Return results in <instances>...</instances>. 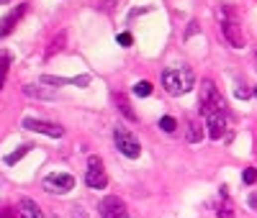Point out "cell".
I'll return each instance as SVG.
<instances>
[{
    "label": "cell",
    "mask_w": 257,
    "mask_h": 218,
    "mask_svg": "<svg viewBox=\"0 0 257 218\" xmlns=\"http://www.w3.org/2000/svg\"><path fill=\"white\" fill-rule=\"evenodd\" d=\"M8 67H10V54L8 52H0V90H3V82L8 75Z\"/></svg>",
    "instance_id": "obj_16"
},
{
    "label": "cell",
    "mask_w": 257,
    "mask_h": 218,
    "mask_svg": "<svg viewBox=\"0 0 257 218\" xmlns=\"http://www.w3.org/2000/svg\"><path fill=\"white\" fill-rule=\"evenodd\" d=\"M23 128L28 131H36V134H44V136H52V139H62L65 136V128L57 126V123H49V121H39V118H23L21 123Z\"/></svg>",
    "instance_id": "obj_7"
},
{
    "label": "cell",
    "mask_w": 257,
    "mask_h": 218,
    "mask_svg": "<svg viewBox=\"0 0 257 218\" xmlns=\"http://www.w3.org/2000/svg\"><path fill=\"white\" fill-rule=\"evenodd\" d=\"M234 95H237L239 100H245V98H250V90H245V85H237V90H234Z\"/></svg>",
    "instance_id": "obj_23"
},
{
    "label": "cell",
    "mask_w": 257,
    "mask_h": 218,
    "mask_svg": "<svg viewBox=\"0 0 257 218\" xmlns=\"http://www.w3.org/2000/svg\"><path fill=\"white\" fill-rule=\"evenodd\" d=\"M0 218H16V216H13V211H0Z\"/></svg>",
    "instance_id": "obj_26"
},
{
    "label": "cell",
    "mask_w": 257,
    "mask_h": 218,
    "mask_svg": "<svg viewBox=\"0 0 257 218\" xmlns=\"http://www.w3.org/2000/svg\"><path fill=\"white\" fill-rule=\"evenodd\" d=\"M75 187V177L67 172H52L44 177V190L52 193V195H65Z\"/></svg>",
    "instance_id": "obj_5"
},
{
    "label": "cell",
    "mask_w": 257,
    "mask_h": 218,
    "mask_svg": "<svg viewBox=\"0 0 257 218\" xmlns=\"http://www.w3.org/2000/svg\"><path fill=\"white\" fill-rule=\"evenodd\" d=\"M87 164H90V169H87V174H85V185L93 187V190H103V187L108 185V177H105V172H103L100 159H98V157H90Z\"/></svg>",
    "instance_id": "obj_6"
},
{
    "label": "cell",
    "mask_w": 257,
    "mask_h": 218,
    "mask_svg": "<svg viewBox=\"0 0 257 218\" xmlns=\"http://www.w3.org/2000/svg\"><path fill=\"white\" fill-rule=\"evenodd\" d=\"M175 118H172V115H165V118H160V128L162 131H168V134H172V131H175Z\"/></svg>",
    "instance_id": "obj_20"
},
{
    "label": "cell",
    "mask_w": 257,
    "mask_h": 218,
    "mask_svg": "<svg viewBox=\"0 0 257 218\" xmlns=\"http://www.w3.org/2000/svg\"><path fill=\"white\" fill-rule=\"evenodd\" d=\"M134 95H139V98H147V95H152V82H147V80H139L137 85H134Z\"/></svg>",
    "instance_id": "obj_18"
},
{
    "label": "cell",
    "mask_w": 257,
    "mask_h": 218,
    "mask_svg": "<svg viewBox=\"0 0 257 218\" xmlns=\"http://www.w3.org/2000/svg\"><path fill=\"white\" fill-rule=\"evenodd\" d=\"M72 218H87V213L83 208H72Z\"/></svg>",
    "instance_id": "obj_25"
},
{
    "label": "cell",
    "mask_w": 257,
    "mask_h": 218,
    "mask_svg": "<svg viewBox=\"0 0 257 218\" xmlns=\"http://www.w3.org/2000/svg\"><path fill=\"white\" fill-rule=\"evenodd\" d=\"M118 44H121V47H131V44H134L131 34H118Z\"/></svg>",
    "instance_id": "obj_22"
},
{
    "label": "cell",
    "mask_w": 257,
    "mask_h": 218,
    "mask_svg": "<svg viewBox=\"0 0 257 218\" xmlns=\"http://www.w3.org/2000/svg\"><path fill=\"white\" fill-rule=\"evenodd\" d=\"M5 3H10V0H0V5H5Z\"/></svg>",
    "instance_id": "obj_28"
},
{
    "label": "cell",
    "mask_w": 257,
    "mask_h": 218,
    "mask_svg": "<svg viewBox=\"0 0 257 218\" xmlns=\"http://www.w3.org/2000/svg\"><path fill=\"white\" fill-rule=\"evenodd\" d=\"M255 62H257V59H255Z\"/></svg>",
    "instance_id": "obj_30"
},
{
    "label": "cell",
    "mask_w": 257,
    "mask_h": 218,
    "mask_svg": "<svg viewBox=\"0 0 257 218\" xmlns=\"http://www.w3.org/2000/svg\"><path fill=\"white\" fill-rule=\"evenodd\" d=\"M216 110H226V103H224L221 93L216 90V85L211 80H206L203 82V95H201V113L208 115V113H216Z\"/></svg>",
    "instance_id": "obj_4"
},
{
    "label": "cell",
    "mask_w": 257,
    "mask_h": 218,
    "mask_svg": "<svg viewBox=\"0 0 257 218\" xmlns=\"http://www.w3.org/2000/svg\"><path fill=\"white\" fill-rule=\"evenodd\" d=\"M31 149H34V147H28V144H23V147H18L16 152H10V154L5 157V164H16L18 159H23V157H26L28 152H31Z\"/></svg>",
    "instance_id": "obj_15"
},
{
    "label": "cell",
    "mask_w": 257,
    "mask_h": 218,
    "mask_svg": "<svg viewBox=\"0 0 257 218\" xmlns=\"http://www.w3.org/2000/svg\"><path fill=\"white\" fill-rule=\"evenodd\" d=\"M28 10V5L26 3H21L18 8H13L10 13H8V16L3 18V23H0V39H5V36H10L13 34V28H16L18 26V21L23 18V13Z\"/></svg>",
    "instance_id": "obj_10"
},
{
    "label": "cell",
    "mask_w": 257,
    "mask_h": 218,
    "mask_svg": "<svg viewBox=\"0 0 257 218\" xmlns=\"http://www.w3.org/2000/svg\"><path fill=\"white\" fill-rule=\"evenodd\" d=\"M116 106H118V110H121V113H124V115H126V118H129V121H137V113H134V110H131V106H129V103H126V100H124V98H121V95H116Z\"/></svg>",
    "instance_id": "obj_17"
},
{
    "label": "cell",
    "mask_w": 257,
    "mask_h": 218,
    "mask_svg": "<svg viewBox=\"0 0 257 218\" xmlns=\"http://www.w3.org/2000/svg\"><path fill=\"white\" fill-rule=\"evenodd\" d=\"M65 47V34H59L57 39H52V44H49V49H47V56H54L59 49Z\"/></svg>",
    "instance_id": "obj_19"
},
{
    "label": "cell",
    "mask_w": 257,
    "mask_h": 218,
    "mask_svg": "<svg viewBox=\"0 0 257 218\" xmlns=\"http://www.w3.org/2000/svg\"><path fill=\"white\" fill-rule=\"evenodd\" d=\"M198 31H201V26H198V23L193 21V23H190V28H188V31H185V39H190L193 34H198Z\"/></svg>",
    "instance_id": "obj_24"
},
{
    "label": "cell",
    "mask_w": 257,
    "mask_h": 218,
    "mask_svg": "<svg viewBox=\"0 0 257 218\" xmlns=\"http://www.w3.org/2000/svg\"><path fill=\"white\" fill-rule=\"evenodd\" d=\"M26 98H39V100H54L57 90H49V87H39V85H23L21 87Z\"/></svg>",
    "instance_id": "obj_12"
},
{
    "label": "cell",
    "mask_w": 257,
    "mask_h": 218,
    "mask_svg": "<svg viewBox=\"0 0 257 218\" xmlns=\"http://www.w3.org/2000/svg\"><path fill=\"white\" fill-rule=\"evenodd\" d=\"M206 128L211 139H221L226 134V110H216L206 115Z\"/></svg>",
    "instance_id": "obj_9"
},
{
    "label": "cell",
    "mask_w": 257,
    "mask_h": 218,
    "mask_svg": "<svg viewBox=\"0 0 257 218\" xmlns=\"http://www.w3.org/2000/svg\"><path fill=\"white\" fill-rule=\"evenodd\" d=\"M221 34L224 39L232 44L234 49H242L245 47V34H242V26L234 16V10H224V16H221Z\"/></svg>",
    "instance_id": "obj_3"
},
{
    "label": "cell",
    "mask_w": 257,
    "mask_h": 218,
    "mask_svg": "<svg viewBox=\"0 0 257 218\" xmlns=\"http://www.w3.org/2000/svg\"><path fill=\"white\" fill-rule=\"evenodd\" d=\"M162 85L170 95H183L190 93L193 85H195V75L190 67H172V69H165L162 72Z\"/></svg>",
    "instance_id": "obj_1"
},
{
    "label": "cell",
    "mask_w": 257,
    "mask_h": 218,
    "mask_svg": "<svg viewBox=\"0 0 257 218\" xmlns=\"http://www.w3.org/2000/svg\"><path fill=\"white\" fill-rule=\"evenodd\" d=\"M41 85H54V87L78 85V87H85V85H90V77H87V75H80V77H54V75H41Z\"/></svg>",
    "instance_id": "obj_11"
},
{
    "label": "cell",
    "mask_w": 257,
    "mask_h": 218,
    "mask_svg": "<svg viewBox=\"0 0 257 218\" xmlns=\"http://www.w3.org/2000/svg\"><path fill=\"white\" fill-rule=\"evenodd\" d=\"M18 216H21V218H44L41 208L36 206V200H31V198H21V203H18Z\"/></svg>",
    "instance_id": "obj_13"
},
{
    "label": "cell",
    "mask_w": 257,
    "mask_h": 218,
    "mask_svg": "<svg viewBox=\"0 0 257 218\" xmlns=\"http://www.w3.org/2000/svg\"><path fill=\"white\" fill-rule=\"evenodd\" d=\"M203 134H206V131H203V126H201L198 121H190V123H188V131H185V139H188L190 144H198V141L203 139Z\"/></svg>",
    "instance_id": "obj_14"
},
{
    "label": "cell",
    "mask_w": 257,
    "mask_h": 218,
    "mask_svg": "<svg viewBox=\"0 0 257 218\" xmlns=\"http://www.w3.org/2000/svg\"><path fill=\"white\" fill-rule=\"evenodd\" d=\"M100 218H129V211L124 206V200L116 198V195H108L100 200Z\"/></svg>",
    "instance_id": "obj_8"
},
{
    "label": "cell",
    "mask_w": 257,
    "mask_h": 218,
    "mask_svg": "<svg viewBox=\"0 0 257 218\" xmlns=\"http://www.w3.org/2000/svg\"><path fill=\"white\" fill-rule=\"evenodd\" d=\"M250 206H252V208H257V193H252V198H250Z\"/></svg>",
    "instance_id": "obj_27"
},
{
    "label": "cell",
    "mask_w": 257,
    "mask_h": 218,
    "mask_svg": "<svg viewBox=\"0 0 257 218\" xmlns=\"http://www.w3.org/2000/svg\"><path fill=\"white\" fill-rule=\"evenodd\" d=\"M242 180H245L247 185H255V182H257V169H255V167L245 169V172H242Z\"/></svg>",
    "instance_id": "obj_21"
},
{
    "label": "cell",
    "mask_w": 257,
    "mask_h": 218,
    "mask_svg": "<svg viewBox=\"0 0 257 218\" xmlns=\"http://www.w3.org/2000/svg\"><path fill=\"white\" fill-rule=\"evenodd\" d=\"M113 139H116V149L124 154V157H129V159H137L139 154H142V144H139V139L131 134L129 128H124V126H118L116 131H113Z\"/></svg>",
    "instance_id": "obj_2"
},
{
    "label": "cell",
    "mask_w": 257,
    "mask_h": 218,
    "mask_svg": "<svg viewBox=\"0 0 257 218\" xmlns=\"http://www.w3.org/2000/svg\"><path fill=\"white\" fill-rule=\"evenodd\" d=\"M255 95H257V87H255Z\"/></svg>",
    "instance_id": "obj_29"
}]
</instances>
